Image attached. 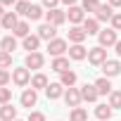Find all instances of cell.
Listing matches in <instances>:
<instances>
[{
	"label": "cell",
	"instance_id": "f546056e",
	"mask_svg": "<svg viewBox=\"0 0 121 121\" xmlns=\"http://www.w3.org/2000/svg\"><path fill=\"white\" fill-rule=\"evenodd\" d=\"M109 107L112 109H121V90H112L109 93Z\"/></svg>",
	"mask_w": 121,
	"mask_h": 121
},
{
	"label": "cell",
	"instance_id": "60d3db41",
	"mask_svg": "<svg viewBox=\"0 0 121 121\" xmlns=\"http://www.w3.org/2000/svg\"><path fill=\"white\" fill-rule=\"evenodd\" d=\"M109 5L112 7H121V0H109Z\"/></svg>",
	"mask_w": 121,
	"mask_h": 121
},
{
	"label": "cell",
	"instance_id": "ee69618b",
	"mask_svg": "<svg viewBox=\"0 0 121 121\" xmlns=\"http://www.w3.org/2000/svg\"><path fill=\"white\" fill-rule=\"evenodd\" d=\"M0 31H3V26H0Z\"/></svg>",
	"mask_w": 121,
	"mask_h": 121
},
{
	"label": "cell",
	"instance_id": "f35d334b",
	"mask_svg": "<svg viewBox=\"0 0 121 121\" xmlns=\"http://www.w3.org/2000/svg\"><path fill=\"white\" fill-rule=\"evenodd\" d=\"M19 0H0V5H17Z\"/></svg>",
	"mask_w": 121,
	"mask_h": 121
},
{
	"label": "cell",
	"instance_id": "5b68a950",
	"mask_svg": "<svg viewBox=\"0 0 121 121\" xmlns=\"http://www.w3.org/2000/svg\"><path fill=\"white\" fill-rule=\"evenodd\" d=\"M43 64H45L43 52H29L26 59H24V67H26L29 71H31V69H43Z\"/></svg>",
	"mask_w": 121,
	"mask_h": 121
},
{
	"label": "cell",
	"instance_id": "74e56055",
	"mask_svg": "<svg viewBox=\"0 0 121 121\" xmlns=\"http://www.w3.org/2000/svg\"><path fill=\"white\" fill-rule=\"evenodd\" d=\"M43 5H45L48 10H55V7L59 5V0H43Z\"/></svg>",
	"mask_w": 121,
	"mask_h": 121
},
{
	"label": "cell",
	"instance_id": "7bdbcfd3",
	"mask_svg": "<svg viewBox=\"0 0 121 121\" xmlns=\"http://www.w3.org/2000/svg\"><path fill=\"white\" fill-rule=\"evenodd\" d=\"M5 17V12H3V5H0V19H3Z\"/></svg>",
	"mask_w": 121,
	"mask_h": 121
},
{
	"label": "cell",
	"instance_id": "7a4b0ae2",
	"mask_svg": "<svg viewBox=\"0 0 121 121\" xmlns=\"http://www.w3.org/2000/svg\"><path fill=\"white\" fill-rule=\"evenodd\" d=\"M67 50H69V45H67L64 38H52V40L48 43V52H50L52 57H64Z\"/></svg>",
	"mask_w": 121,
	"mask_h": 121
},
{
	"label": "cell",
	"instance_id": "277c9868",
	"mask_svg": "<svg viewBox=\"0 0 121 121\" xmlns=\"http://www.w3.org/2000/svg\"><path fill=\"white\" fill-rule=\"evenodd\" d=\"M64 22H67V12H62L59 7H55V10H48V12H45V24L62 26Z\"/></svg>",
	"mask_w": 121,
	"mask_h": 121
},
{
	"label": "cell",
	"instance_id": "603a6c76",
	"mask_svg": "<svg viewBox=\"0 0 121 121\" xmlns=\"http://www.w3.org/2000/svg\"><path fill=\"white\" fill-rule=\"evenodd\" d=\"M95 88H97L100 95H109V93H112V81H109L107 76H100V78L95 81Z\"/></svg>",
	"mask_w": 121,
	"mask_h": 121
},
{
	"label": "cell",
	"instance_id": "30bf717a",
	"mask_svg": "<svg viewBox=\"0 0 121 121\" xmlns=\"http://www.w3.org/2000/svg\"><path fill=\"white\" fill-rule=\"evenodd\" d=\"M19 102H22V107H36V102H38V90H33V88H26L24 93H22V97H19Z\"/></svg>",
	"mask_w": 121,
	"mask_h": 121
},
{
	"label": "cell",
	"instance_id": "e0dca14e",
	"mask_svg": "<svg viewBox=\"0 0 121 121\" xmlns=\"http://www.w3.org/2000/svg\"><path fill=\"white\" fill-rule=\"evenodd\" d=\"M0 121H17V107L0 104Z\"/></svg>",
	"mask_w": 121,
	"mask_h": 121
},
{
	"label": "cell",
	"instance_id": "6da1fadb",
	"mask_svg": "<svg viewBox=\"0 0 121 121\" xmlns=\"http://www.w3.org/2000/svg\"><path fill=\"white\" fill-rule=\"evenodd\" d=\"M88 62H90L93 67H102V64L107 62V50H104L102 45L90 48V50H88Z\"/></svg>",
	"mask_w": 121,
	"mask_h": 121
},
{
	"label": "cell",
	"instance_id": "d6a6232c",
	"mask_svg": "<svg viewBox=\"0 0 121 121\" xmlns=\"http://www.w3.org/2000/svg\"><path fill=\"white\" fill-rule=\"evenodd\" d=\"M29 7H31V3H29V0H19V3L14 5V10H17V17H19V14H24V17H26Z\"/></svg>",
	"mask_w": 121,
	"mask_h": 121
},
{
	"label": "cell",
	"instance_id": "83f0119b",
	"mask_svg": "<svg viewBox=\"0 0 121 121\" xmlns=\"http://www.w3.org/2000/svg\"><path fill=\"white\" fill-rule=\"evenodd\" d=\"M43 14H45V12H43V7H40V5H31V7H29V12H26V19H31V22H38Z\"/></svg>",
	"mask_w": 121,
	"mask_h": 121
},
{
	"label": "cell",
	"instance_id": "52a82bcc",
	"mask_svg": "<svg viewBox=\"0 0 121 121\" xmlns=\"http://www.w3.org/2000/svg\"><path fill=\"white\" fill-rule=\"evenodd\" d=\"M102 74H104L107 78L119 76V74H121V62H119V59H107V62L102 64Z\"/></svg>",
	"mask_w": 121,
	"mask_h": 121
},
{
	"label": "cell",
	"instance_id": "8fae6325",
	"mask_svg": "<svg viewBox=\"0 0 121 121\" xmlns=\"http://www.w3.org/2000/svg\"><path fill=\"white\" fill-rule=\"evenodd\" d=\"M55 33H57V26H52V24H40V26H38V33H36V36H38L40 40H48V43H50L52 38H57Z\"/></svg>",
	"mask_w": 121,
	"mask_h": 121
},
{
	"label": "cell",
	"instance_id": "2e32d148",
	"mask_svg": "<svg viewBox=\"0 0 121 121\" xmlns=\"http://www.w3.org/2000/svg\"><path fill=\"white\" fill-rule=\"evenodd\" d=\"M86 57H88V50L83 48V43L69 48V59H74V62H81V59H86Z\"/></svg>",
	"mask_w": 121,
	"mask_h": 121
},
{
	"label": "cell",
	"instance_id": "5bb4252c",
	"mask_svg": "<svg viewBox=\"0 0 121 121\" xmlns=\"http://www.w3.org/2000/svg\"><path fill=\"white\" fill-rule=\"evenodd\" d=\"M81 97H83L86 102H95V100L100 97V93H97L95 83H86V86L81 88Z\"/></svg>",
	"mask_w": 121,
	"mask_h": 121
},
{
	"label": "cell",
	"instance_id": "7c38bea8",
	"mask_svg": "<svg viewBox=\"0 0 121 121\" xmlns=\"http://www.w3.org/2000/svg\"><path fill=\"white\" fill-rule=\"evenodd\" d=\"M116 12H114V7L107 3V5H100V10L95 12V19L97 22H112V17H114Z\"/></svg>",
	"mask_w": 121,
	"mask_h": 121
},
{
	"label": "cell",
	"instance_id": "f6af8a7d",
	"mask_svg": "<svg viewBox=\"0 0 121 121\" xmlns=\"http://www.w3.org/2000/svg\"><path fill=\"white\" fill-rule=\"evenodd\" d=\"M17 121H22V119H17Z\"/></svg>",
	"mask_w": 121,
	"mask_h": 121
},
{
	"label": "cell",
	"instance_id": "484cf974",
	"mask_svg": "<svg viewBox=\"0 0 121 121\" xmlns=\"http://www.w3.org/2000/svg\"><path fill=\"white\" fill-rule=\"evenodd\" d=\"M38 45H40V38H38V36H26V38H24V50L38 52Z\"/></svg>",
	"mask_w": 121,
	"mask_h": 121
},
{
	"label": "cell",
	"instance_id": "3957f363",
	"mask_svg": "<svg viewBox=\"0 0 121 121\" xmlns=\"http://www.w3.org/2000/svg\"><path fill=\"white\" fill-rule=\"evenodd\" d=\"M12 81H14V86L26 88V86L31 83V71H29L26 67H19V69H14V71H12Z\"/></svg>",
	"mask_w": 121,
	"mask_h": 121
},
{
	"label": "cell",
	"instance_id": "4dcf8cb0",
	"mask_svg": "<svg viewBox=\"0 0 121 121\" xmlns=\"http://www.w3.org/2000/svg\"><path fill=\"white\" fill-rule=\"evenodd\" d=\"M100 0H83V3H81V7H83V12H97L100 10Z\"/></svg>",
	"mask_w": 121,
	"mask_h": 121
},
{
	"label": "cell",
	"instance_id": "b9f144b4",
	"mask_svg": "<svg viewBox=\"0 0 121 121\" xmlns=\"http://www.w3.org/2000/svg\"><path fill=\"white\" fill-rule=\"evenodd\" d=\"M114 50H116V55H119V57H121V40H119V43H116V45H114Z\"/></svg>",
	"mask_w": 121,
	"mask_h": 121
},
{
	"label": "cell",
	"instance_id": "44dd1931",
	"mask_svg": "<svg viewBox=\"0 0 121 121\" xmlns=\"http://www.w3.org/2000/svg\"><path fill=\"white\" fill-rule=\"evenodd\" d=\"M76 78H78V76H76L71 69H67V71H62V74H59V83H62L64 88H74Z\"/></svg>",
	"mask_w": 121,
	"mask_h": 121
},
{
	"label": "cell",
	"instance_id": "ac0fdd59",
	"mask_svg": "<svg viewBox=\"0 0 121 121\" xmlns=\"http://www.w3.org/2000/svg\"><path fill=\"white\" fill-rule=\"evenodd\" d=\"M45 95H48L50 100H59V97H64V86H62V83H50V86L45 88Z\"/></svg>",
	"mask_w": 121,
	"mask_h": 121
},
{
	"label": "cell",
	"instance_id": "d4e9b609",
	"mask_svg": "<svg viewBox=\"0 0 121 121\" xmlns=\"http://www.w3.org/2000/svg\"><path fill=\"white\" fill-rule=\"evenodd\" d=\"M0 50H5V52H14L17 50V36H5L3 40H0Z\"/></svg>",
	"mask_w": 121,
	"mask_h": 121
},
{
	"label": "cell",
	"instance_id": "1f68e13d",
	"mask_svg": "<svg viewBox=\"0 0 121 121\" xmlns=\"http://www.w3.org/2000/svg\"><path fill=\"white\" fill-rule=\"evenodd\" d=\"M10 67H12V55L0 50V69H10Z\"/></svg>",
	"mask_w": 121,
	"mask_h": 121
},
{
	"label": "cell",
	"instance_id": "d6986e66",
	"mask_svg": "<svg viewBox=\"0 0 121 121\" xmlns=\"http://www.w3.org/2000/svg\"><path fill=\"white\" fill-rule=\"evenodd\" d=\"M83 31H86L88 36H97V33H100V22H97L95 17H86V22H83Z\"/></svg>",
	"mask_w": 121,
	"mask_h": 121
},
{
	"label": "cell",
	"instance_id": "ab89813d",
	"mask_svg": "<svg viewBox=\"0 0 121 121\" xmlns=\"http://www.w3.org/2000/svg\"><path fill=\"white\" fill-rule=\"evenodd\" d=\"M59 3H64V5H69V7H74V5H76V0H59Z\"/></svg>",
	"mask_w": 121,
	"mask_h": 121
},
{
	"label": "cell",
	"instance_id": "8992f818",
	"mask_svg": "<svg viewBox=\"0 0 121 121\" xmlns=\"http://www.w3.org/2000/svg\"><path fill=\"white\" fill-rule=\"evenodd\" d=\"M97 38H100V45H102V48H114V45L119 43V38H116V31H114V29H104V31H100V33H97Z\"/></svg>",
	"mask_w": 121,
	"mask_h": 121
},
{
	"label": "cell",
	"instance_id": "ffe728a7",
	"mask_svg": "<svg viewBox=\"0 0 121 121\" xmlns=\"http://www.w3.org/2000/svg\"><path fill=\"white\" fill-rule=\"evenodd\" d=\"M50 69L57 71V74L67 71V69H69V57H55V59H52V64H50Z\"/></svg>",
	"mask_w": 121,
	"mask_h": 121
},
{
	"label": "cell",
	"instance_id": "f1b7e54d",
	"mask_svg": "<svg viewBox=\"0 0 121 121\" xmlns=\"http://www.w3.org/2000/svg\"><path fill=\"white\" fill-rule=\"evenodd\" d=\"M29 31H31V29H29V24H26V22H19V24L14 26V31H12V33H14L17 38H26V36H31Z\"/></svg>",
	"mask_w": 121,
	"mask_h": 121
},
{
	"label": "cell",
	"instance_id": "9a60e30c",
	"mask_svg": "<svg viewBox=\"0 0 121 121\" xmlns=\"http://www.w3.org/2000/svg\"><path fill=\"white\" fill-rule=\"evenodd\" d=\"M19 24V19H17V12H5V17L0 19V26H3L5 31H14V26Z\"/></svg>",
	"mask_w": 121,
	"mask_h": 121
},
{
	"label": "cell",
	"instance_id": "8d00e7d4",
	"mask_svg": "<svg viewBox=\"0 0 121 121\" xmlns=\"http://www.w3.org/2000/svg\"><path fill=\"white\" fill-rule=\"evenodd\" d=\"M112 29L114 31H121V14H114L112 17Z\"/></svg>",
	"mask_w": 121,
	"mask_h": 121
},
{
	"label": "cell",
	"instance_id": "4316f807",
	"mask_svg": "<svg viewBox=\"0 0 121 121\" xmlns=\"http://www.w3.org/2000/svg\"><path fill=\"white\" fill-rule=\"evenodd\" d=\"M69 121H88V112L83 107H74L69 114Z\"/></svg>",
	"mask_w": 121,
	"mask_h": 121
},
{
	"label": "cell",
	"instance_id": "7402d4cb",
	"mask_svg": "<svg viewBox=\"0 0 121 121\" xmlns=\"http://www.w3.org/2000/svg\"><path fill=\"white\" fill-rule=\"evenodd\" d=\"M48 86H50V83H48V76H45V74H40V71L31 78V88H33V90H45Z\"/></svg>",
	"mask_w": 121,
	"mask_h": 121
},
{
	"label": "cell",
	"instance_id": "d590c367",
	"mask_svg": "<svg viewBox=\"0 0 121 121\" xmlns=\"http://www.w3.org/2000/svg\"><path fill=\"white\" fill-rule=\"evenodd\" d=\"M26 121H45V114H43V112H31Z\"/></svg>",
	"mask_w": 121,
	"mask_h": 121
},
{
	"label": "cell",
	"instance_id": "4fadbf2b",
	"mask_svg": "<svg viewBox=\"0 0 121 121\" xmlns=\"http://www.w3.org/2000/svg\"><path fill=\"white\" fill-rule=\"evenodd\" d=\"M88 38V33L83 31V26H71L69 29V40H71V45H78V43H83Z\"/></svg>",
	"mask_w": 121,
	"mask_h": 121
},
{
	"label": "cell",
	"instance_id": "cb8c5ba5",
	"mask_svg": "<svg viewBox=\"0 0 121 121\" xmlns=\"http://www.w3.org/2000/svg\"><path fill=\"white\" fill-rule=\"evenodd\" d=\"M112 114H114V109H112L109 104H97V107H95V116H97L100 121H109Z\"/></svg>",
	"mask_w": 121,
	"mask_h": 121
},
{
	"label": "cell",
	"instance_id": "e575fe53",
	"mask_svg": "<svg viewBox=\"0 0 121 121\" xmlns=\"http://www.w3.org/2000/svg\"><path fill=\"white\" fill-rule=\"evenodd\" d=\"M10 78H12V76H10L7 69H0V88H5V86L10 83Z\"/></svg>",
	"mask_w": 121,
	"mask_h": 121
},
{
	"label": "cell",
	"instance_id": "9c48e42d",
	"mask_svg": "<svg viewBox=\"0 0 121 121\" xmlns=\"http://www.w3.org/2000/svg\"><path fill=\"white\" fill-rule=\"evenodd\" d=\"M81 90L78 88H67L64 90V102H67V107H78L81 104Z\"/></svg>",
	"mask_w": 121,
	"mask_h": 121
},
{
	"label": "cell",
	"instance_id": "836d02e7",
	"mask_svg": "<svg viewBox=\"0 0 121 121\" xmlns=\"http://www.w3.org/2000/svg\"><path fill=\"white\" fill-rule=\"evenodd\" d=\"M12 100V90L10 88H0V104H10Z\"/></svg>",
	"mask_w": 121,
	"mask_h": 121
},
{
	"label": "cell",
	"instance_id": "ba28073f",
	"mask_svg": "<svg viewBox=\"0 0 121 121\" xmlns=\"http://www.w3.org/2000/svg\"><path fill=\"white\" fill-rule=\"evenodd\" d=\"M67 19H69L74 26L83 24V22H86V12H83V7H81V5H74V7H69V12H67Z\"/></svg>",
	"mask_w": 121,
	"mask_h": 121
}]
</instances>
